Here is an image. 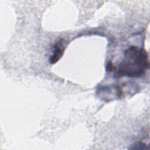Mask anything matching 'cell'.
<instances>
[{"label": "cell", "instance_id": "3957f363", "mask_svg": "<svg viewBox=\"0 0 150 150\" xmlns=\"http://www.w3.org/2000/svg\"><path fill=\"white\" fill-rule=\"evenodd\" d=\"M146 144L143 143L142 142H136L134 145H132V147L131 148V149H148V148H146Z\"/></svg>", "mask_w": 150, "mask_h": 150}, {"label": "cell", "instance_id": "7a4b0ae2", "mask_svg": "<svg viewBox=\"0 0 150 150\" xmlns=\"http://www.w3.org/2000/svg\"><path fill=\"white\" fill-rule=\"evenodd\" d=\"M65 50L63 39L57 41L53 47V53L49 58L50 64H54L57 62L62 57Z\"/></svg>", "mask_w": 150, "mask_h": 150}, {"label": "cell", "instance_id": "6da1fadb", "mask_svg": "<svg viewBox=\"0 0 150 150\" xmlns=\"http://www.w3.org/2000/svg\"><path fill=\"white\" fill-rule=\"evenodd\" d=\"M149 61L147 52L144 49L131 46L125 50L124 57L118 64L115 77H140L149 68Z\"/></svg>", "mask_w": 150, "mask_h": 150}]
</instances>
